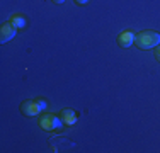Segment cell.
<instances>
[{
  "label": "cell",
  "instance_id": "obj_1",
  "mask_svg": "<svg viewBox=\"0 0 160 153\" xmlns=\"http://www.w3.org/2000/svg\"><path fill=\"white\" fill-rule=\"evenodd\" d=\"M135 44L140 49H150L160 44V34L155 31H142L135 36Z\"/></svg>",
  "mask_w": 160,
  "mask_h": 153
},
{
  "label": "cell",
  "instance_id": "obj_2",
  "mask_svg": "<svg viewBox=\"0 0 160 153\" xmlns=\"http://www.w3.org/2000/svg\"><path fill=\"white\" fill-rule=\"evenodd\" d=\"M62 124H63L62 117L53 116V114H46V116L41 117V126H43L44 129H48V131H51V129H58V128H62Z\"/></svg>",
  "mask_w": 160,
  "mask_h": 153
},
{
  "label": "cell",
  "instance_id": "obj_3",
  "mask_svg": "<svg viewBox=\"0 0 160 153\" xmlns=\"http://www.w3.org/2000/svg\"><path fill=\"white\" fill-rule=\"evenodd\" d=\"M17 32V27L10 22H3L2 27H0V43H9Z\"/></svg>",
  "mask_w": 160,
  "mask_h": 153
},
{
  "label": "cell",
  "instance_id": "obj_4",
  "mask_svg": "<svg viewBox=\"0 0 160 153\" xmlns=\"http://www.w3.org/2000/svg\"><path fill=\"white\" fill-rule=\"evenodd\" d=\"M22 112L28 114V116H38V114L43 111V107H41L39 101H26L24 104L21 106Z\"/></svg>",
  "mask_w": 160,
  "mask_h": 153
},
{
  "label": "cell",
  "instance_id": "obj_5",
  "mask_svg": "<svg viewBox=\"0 0 160 153\" xmlns=\"http://www.w3.org/2000/svg\"><path fill=\"white\" fill-rule=\"evenodd\" d=\"M135 36L136 34L129 32V31H124V32H121L118 36V44L121 48H129V46H133V43H135Z\"/></svg>",
  "mask_w": 160,
  "mask_h": 153
},
{
  "label": "cell",
  "instance_id": "obj_6",
  "mask_svg": "<svg viewBox=\"0 0 160 153\" xmlns=\"http://www.w3.org/2000/svg\"><path fill=\"white\" fill-rule=\"evenodd\" d=\"M60 117H62V121L65 122V124H68V126H72V124H75V121H77V114L73 112L72 109H63L62 111V114H60Z\"/></svg>",
  "mask_w": 160,
  "mask_h": 153
},
{
  "label": "cell",
  "instance_id": "obj_7",
  "mask_svg": "<svg viewBox=\"0 0 160 153\" xmlns=\"http://www.w3.org/2000/svg\"><path fill=\"white\" fill-rule=\"evenodd\" d=\"M9 22H10V24H14L17 29H21V27H24V26H26V19L22 17V15H12Z\"/></svg>",
  "mask_w": 160,
  "mask_h": 153
},
{
  "label": "cell",
  "instance_id": "obj_8",
  "mask_svg": "<svg viewBox=\"0 0 160 153\" xmlns=\"http://www.w3.org/2000/svg\"><path fill=\"white\" fill-rule=\"evenodd\" d=\"M153 55H155V60L160 63V46H155V51H153Z\"/></svg>",
  "mask_w": 160,
  "mask_h": 153
},
{
  "label": "cell",
  "instance_id": "obj_9",
  "mask_svg": "<svg viewBox=\"0 0 160 153\" xmlns=\"http://www.w3.org/2000/svg\"><path fill=\"white\" fill-rule=\"evenodd\" d=\"M75 2H77V3H80V5H83V3H87L89 0H75Z\"/></svg>",
  "mask_w": 160,
  "mask_h": 153
},
{
  "label": "cell",
  "instance_id": "obj_10",
  "mask_svg": "<svg viewBox=\"0 0 160 153\" xmlns=\"http://www.w3.org/2000/svg\"><path fill=\"white\" fill-rule=\"evenodd\" d=\"M53 2H55V3H63L65 0H53Z\"/></svg>",
  "mask_w": 160,
  "mask_h": 153
}]
</instances>
